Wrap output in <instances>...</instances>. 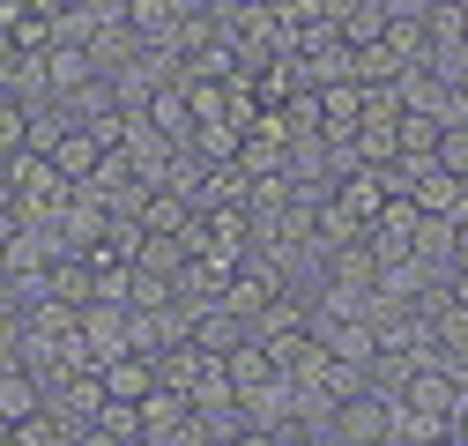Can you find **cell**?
<instances>
[{
	"instance_id": "4",
	"label": "cell",
	"mask_w": 468,
	"mask_h": 446,
	"mask_svg": "<svg viewBox=\"0 0 468 446\" xmlns=\"http://www.w3.org/2000/svg\"><path fill=\"white\" fill-rule=\"evenodd\" d=\"M186 334H194L201 350H216V357H230V350H239V343H253V320H246V313H230V305L216 298V305H201V313H186Z\"/></svg>"
},
{
	"instance_id": "5",
	"label": "cell",
	"mask_w": 468,
	"mask_h": 446,
	"mask_svg": "<svg viewBox=\"0 0 468 446\" xmlns=\"http://www.w3.org/2000/svg\"><path fill=\"white\" fill-rule=\"evenodd\" d=\"M313 97H320V134H327V142H357L365 90H357V82H327V90H313Z\"/></svg>"
},
{
	"instance_id": "10",
	"label": "cell",
	"mask_w": 468,
	"mask_h": 446,
	"mask_svg": "<svg viewBox=\"0 0 468 446\" xmlns=\"http://www.w3.org/2000/svg\"><path fill=\"white\" fill-rule=\"evenodd\" d=\"M409 60H401V52L387 45V37H365V45H349V82H357V90H372V82H394Z\"/></svg>"
},
{
	"instance_id": "21",
	"label": "cell",
	"mask_w": 468,
	"mask_h": 446,
	"mask_svg": "<svg viewBox=\"0 0 468 446\" xmlns=\"http://www.w3.org/2000/svg\"><path fill=\"white\" fill-rule=\"evenodd\" d=\"M446 431H453V439H461V446H468V402H461V409H453V424H446Z\"/></svg>"
},
{
	"instance_id": "19",
	"label": "cell",
	"mask_w": 468,
	"mask_h": 446,
	"mask_svg": "<svg viewBox=\"0 0 468 446\" xmlns=\"http://www.w3.org/2000/svg\"><path fill=\"white\" fill-rule=\"evenodd\" d=\"M16 439H23V446H75V431H68L60 417H52V409L23 417V424H16Z\"/></svg>"
},
{
	"instance_id": "6",
	"label": "cell",
	"mask_w": 468,
	"mask_h": 446,
	"mask_svg": "<svg viewBox=\"0 0 468 446\" xmlns=\"http://www.w3.org/2000/svg\"><path fill=\"white\" fill-rule=\"evenodd\" d=\"M239 431H246V402H239V395L194 402V446H230Z\"/></svg>"
},
{
	"instance_id": "7",
	"label": "cell",
	"mask_w": 468,
	"mask_h": 446,
	"mask_svg": "<svg viewBox=\"0 0 468 446\" xmlns=\"http://www.w3.org/2000/svg\"><path fill=\"white\" fill-rule=\"evenodd\" d=\"M97 379H104V395H112V402H142L149 387H156V365L134 357V350H120V357H104V365H97Z\"/></svg>"
},
{
	"instance_id": "22",
	"label": "cell",
	"mask_w": 468,
	"mask_h": 446,
	"mask_svg": "<svg viewBox=\"0 0 468 446\" xmlns=\"http://www.w3.org/2000/svg\"><path fill=\"white\" fill-rule=\"evenodd\" d=\"M424 446H461V439H453V431H439V439H424Z\"/></svg>"
},
{
	"instance_id": "1",
	"label": "cell",
	"mask_w": 468,
	"mask_h": 446,
	"mask_svg": "<svg viewBox=\"0 0 468 446\" xmlns=\"http://www.w3.org/2000/svg\"><path fill=\"white\" fill-rule=\"evenodd\" d=\"M394 402H409L417 417H439V424H453V409L468 402V387L439 365V357H409V379H401V395Z\"/></svg>"
},
{
	"instance_id": "18",
	"label": "cell",
	"mask_w": 468,
	"mask_h": 446,
	"mask_svg": "<svg viewBox=\"0 0 468 446\" xmlns=\"http://www.w3.org/2000/svg\"><path fill=\"white\" fill-rule=\"evenodd\" d=\"M23 142H30V104L8 90V97H0V156H16Z\"/></svg>"
},
{
	"instance_id": "16",
	"label": "cell",
	"mask_w": 468,
	"mask_h": 446,
	"mask_svg": "<svg viewBox=\"0 0 468 446\" xmlns=\"http://www.w3.org/2000/svg\"><path fill=\"white\" fill-rule=\"evenodd\" d=\"M439 127L446 120H431V112H401V120H394V156H431L439 149Z\"/></svg>"
},
{
	"instance_id": "9",
	"label": "cell",
	"mask_w": 468,
	"mask_h": 446,
	"mask_svg": "<svg viewBox=\"0 0 468 446\" xmlns=\"http://www.w3.org/2000/svg\"><path fill=\"white\" fill-rule=\"evenodd\" d=\"M223 372H230V395H261V387H275L282 372H275V357H268V343H239L223 357Z\"/></svg>"
},
{
	"instance_id": "3",
	"label": "cell",
	"mask_w": 468,
	"mask_h": 446,
	"mask_svg": "<svg viewBox=\"0 0 468 446\" xmlns=\"http://www.w3.org/2000/svg\"><path fill=\"white\" fill-rule=\"evenodd\" d=\"M134 409H142V439H156V446H194V402L179 395V387H149Z\"/></svg>"
},
{
	"instance_id": "20",
	"label": "cell",
	"mask_w": 468,
	"mask_h": 446,
	"mask_svg": "<svg viewBox=\"0 0 468 446\" xmlns=\"http://www.w3.org/2000/svg\"><path fill=\"white\" fill-rule=\"evenodd\" d=\"M230 446H282V431H268V424H246L239 439H230Z\"/></svg>"
},
{
	"instance_id": "11",
	"label": "cell",
	"mask_w": 468,
	"mask_h": 446,
	"mask_svg": "<svg viewBox=\"0 0 468 446\" xmlns=\"http://www.w3.org/2000/svg\"><path fill=\"white\" fill-rule=\"evenodd\" d=\"M37 409H45V379L23 372V365H8V372H0V417L23 424V417H37Z\"/></svg>"
},
{
	"instance_id": "8",
	"label": "cell",
	"mask_w": 468,
	"mask_h": 446,
	"mask_svg": "<svg viewBox=\"0 0 468 446\" xmlns=\"http://www.w3.org/2000/svg\"><path fill=\"white\" fill-rule=\"evenodd\" d=\"M45 82H52V97H75L82 82H97L90 45H45Z\"/></svg>"
},
{
	"instance_id": "12",
	"label": "cell",
	"mask_w": 468,
	"mask_h": 446,
	"mask_svg": "<svg viewBox=\"0 0 468 446\" xmlns=\"http://www.w3.org/2000/svg\"><path fill=\"white\" fill-rule=\"evenodd\" d=\"M104 164V149H97V134L90 127H75V134H60V149H52V172H60L68 186H82L90 172Z\"/></svg>"
},
{
	"instance_id": "13",
	"label": "cell",
	"mask_w": 468,
	"mask_h": 446,
	"mask_svg": "<svg viewBox=\"0 0 468 446\" xmlns=\"http://www.w3.org/2000/svg\"><path fill=\"white\" fill-rule=\"evenodd\" d=\"M239 142H246L239 120H194V142H186V149H194L201 164H230V156H239Z\"/></svg>"
},
{
	"instance_id": "14",
	"label": "cell",
	"mask_w": 468,
	"mask_h": 446,
	"mask_svg": "<svg viewBox=\"0 0 468 446\" xmlns=\"http://www.w3.org/2000/svg\"><path fill=\"white\" fill-rule=\"evenodd\" d=\"M186 260H194L186 239H156V231H149L142 253H134V268H142V275H164V283H179V268H186Z\"/></svg>"
},
{
	"instance_id": "15",
	"label": "cell",
	"mask_w": 468,
	"mask_h": 446,
	"mask_svg": "<svg viewBox=\"0 0 468 446\" xmlns=\"http://www.w3.org/2000/svg\"><path fill=\"white\" fill-rule=\"evenodd\" d=\"M320 387H327V395H335V409H342V402H357V395H372V365H357V357H327Z\"/></svg>"
},
{
	"instance_id": "2",
	"label": "cell",
	"mask_w": 468,
	"mask_h": 446,
	"mask_svg": "<svg viewBox=\"0 0 468 446\" xmlns=\"http://www.w3.org/2000/svg\"><path fill=\"white\" fill-rule=\"evenodd\" d=\"M186 343V313L179 305H127V350L134 357H164V350H179Z\"/></svg>"
},
{
	"instance_id": "17",
	"label": "cell",
	"mask_w": 468,
	"mask_h": 446,
	"mask_svg": "<svg viewBox=\"0 0 468 446\" xmlns=\"http://www.w3.org/2000/svg\"><path fill=\"white\" fill-rule=\"evenodd\" d=\"M431 164H439V172H453V179L468 186V120L439 127V149H431Z\"/></svg>"
}]
</instances>
